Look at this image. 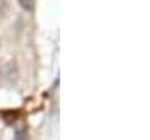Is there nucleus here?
<instances>
[{"instance_id": "nucleus-2", "label": "nucleus", "mask_w": 150, "mask_h": 140, "mask_svg": "<svg viewBox=\"0 0 150 140\" xmlns=\"http://www.w3.org/2000/svg\"><path fill=\"white\" fill-rule=\"evenodd\" d=\"M13 140H27V129H23V127H20V129H17Z\"/></svg>"}, {"instance_id": "nucleus-1", "label": "nucleus", "mask_w": 150, "mask_h": 140, "mask_svg": "<svg viewBox=\"0 0 150 140\" xmlns=\"http://www.w3.org/2000/svg\"><path fill=\"white\" fill-rule=\"evenodd\" d=\"M18 4H20V7L23 10L32 12L33 7H35V0H18Z\"/></svg>"}]
</instances>
